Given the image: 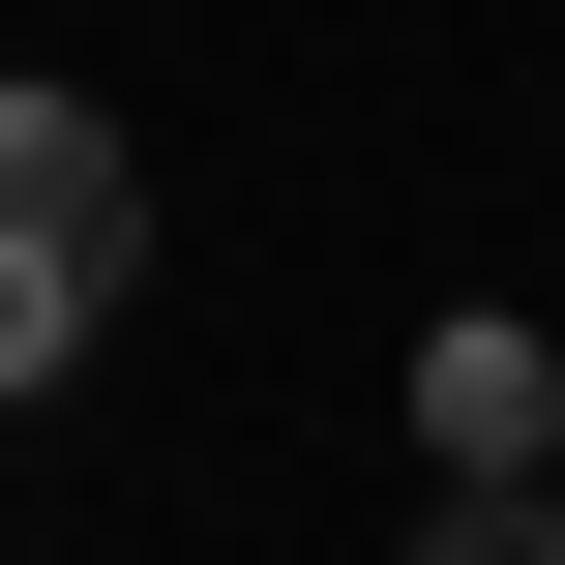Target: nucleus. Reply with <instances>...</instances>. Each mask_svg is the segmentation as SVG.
Listing matches in <instances>:
<instances>
[{
	"label": "nucleus",
	"mask_w": 565,
	"mask_h": 565,
	"mask_svg": "<svg viewBox=\"0 0 565 565\" xmlns=\"http://www.w3.org/2000/svg\"><path fill=\"white\" fill-rule=\"evenodd\" d=\"M119 268H149V149L89 89H0V387H60L119 328Z\"/></svg>",
	"instance_id": "obj_1"
},
{
	"label": "nucleus",
	"mask_w": 565,
	"mask_h": 565,
	"mask_svg": "<svg viewBox=\"0 0 565 565\" xmlns=\"http://www.w3.org/2000/svg\"><path fill=\"white\" fill-rule=\"evenodd\" d=\"M417 565H565V507H536V477H447V507H417Z\"/></svg>",
	"instance_id": "obj_3"
},
{
	"label": "nucleus",
	"mask_w": 565,
	"mask_h": 565,
	"mask_svg": "<svg viewBox=\"0 0 565 565\" xmlns=\"http://www.w3.org/2000/svg\"><path fill=\"white\" fill-rule=\"evenodd\" d=\"M417 447H447V477H536V447H565V328H507V298L417 328Z\"/></svg>",
	"instance_id": "obj_2"
}]
</instances>
